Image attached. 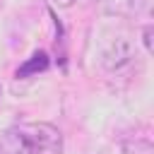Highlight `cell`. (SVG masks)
Instances as JSON below:
<instances>
[{
    "instance_id": "cell-1",
    "label": "cell",
    "mask_w": 154,
    "mask_h": 154,
    "mask_svg": "<svg viewBox=\"0 0 154 154\" xmlns=\"http://www.w3.org/2000/svg\"><path fill=\"white\" fill-rule=\"evenodd\" d=\"M0 154H63V135L51 123H19L0 135Z\"/></svg>"
},
{
    "instance_id": "cell-6",
    "label": "cell",
    "mask_w": 154,
    "mask_h": 154,
    "mask_svg": "<svg viewBox=\"0 0 154 154\" xmlns=\"http://www.w3.org/2000/svg\"><path fill=\"white\" fill-rule=\"evenodd\" d=\"M144 48H147V53H152V26L144 29Z\"/></svg>"
},
{
    "instance_id": "cell-4",
    "label": "cell",
    "mask_w": 154,
    "mask_h": 154,
    "mask_svg": "<svg viewBox=\"0 0 154 154\" xmlns=\"http://www.w3.org/2000/svg\"><path fill=\"white\" fill-rule=\"evenodd\" d=\"M128 12H135V14H140V12H147L149 10V5H152V0H118Z\"/></svg>"
},
{
    "instance_id": "cell-5",
    "label": "cell",
    "mask_w": 154,
    "mask_h": 154,
    "mask_svg": "<svg viewBox=\"0 0 154 154\" xmlns=\"http://www.w3.org/2000/svg\"><path fill=\"white\" fill-rule=\"evenodd\" d=\"M125 154H152V144L147 140L130 142V144H125Z\"/></svg>"
},
{
    "instance_id": "cell-3",
    "label": "cell",
    "mask_w": 154,
    "mask_h": 154,
    "mask_svg": "<svg viewBox=\"0 0 154 154\" xmlns=\"http://www.w3.org/2000/svg\"><path fill=\"white\" fill-rule=\"evenodd\" d=\"M48 55H46V51H36V53H31L19 67H17V77H31V75H38V72H43L46 67H48Z\"/></svg>"
},
{
    "instance_id": "cell-2",
    "label": "cell",
    "mask_w": 154,
    "mask_h": 154,
    "mask_svg": "<svg viewBox=\"0 0 154 154\" xmlns=\"http://www.w3.org/2000/svg\"><path fill=\"white\" fill-rule=\"evenodd\" d=\"M135 60H137V48L135 43L130 41V36L120 34V36H113L103 53H101V65L106 72L111 75H123V72H130L135 67Z\"/></svg>"
},
{
    "instance_id": "cell-7",
    "label": "cell",
    "mask_w": 154,
    "mask_h": 154,
    "mask_svg": "<svg viewBox=\"0 0 154 154\" xmlns=\"http://www.w3.org/2000/svg\"><path fill=\"white\" fill-rule=\"evenodd\" d=\"M55 2H58V5H60V7H70V5H72V2H75V0H55Z\"/></svg>"
}]
</instances>
